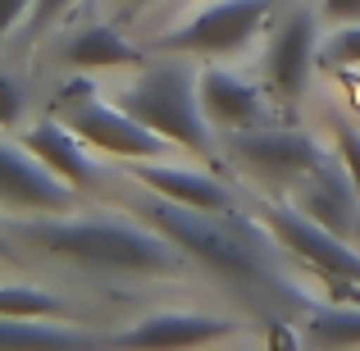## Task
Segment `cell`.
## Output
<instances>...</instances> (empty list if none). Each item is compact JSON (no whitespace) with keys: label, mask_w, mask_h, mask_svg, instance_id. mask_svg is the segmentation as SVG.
Listing matches in <instances>:
<instances>
[{"label":"cell","mask_w":360,"mask_h":351,"mask_svg":"<svg viewBox=\"0 0 360 351\" xmlns=\"http://www.w3.org/2000/svg\"><path fill=\"white\" fill-rule=\"evenodd\" d=\"M137 219H146L150 229H160L165 237H174L196 264H205L210 274L251 288L264 301H301V292L292 288V279L278 269V251L274 233H260L251 219H242L238 210H196V205L169 201V196L150 192L146 201L128 205Z\"/></svg>","instance_id":"6da1fadb"},{"label":"cell","mask_w":360,"mask_h":351,"mask_svg":"<svg viewBox=\"0 0 360 351\" xmlns=\"http://www.w3.org/2000/svg\"><path fill=\"white\" fill-rule=\"evenodd\" d=\"M9 237L110 274H183L187 251L146 219H5Z\"/></svg>","instance_id":"7a4b0ae2"},{"label":"cell","mask_w":360,"mask_h":351,"mask_svg":"<svg viewBox=\"0 0 360 351\" xmlns=\"http://www.w3.org/2000/svg\"><path fill=\"white\" fill-rule=\"evenodd\" d=\"M119 106L165 141H178L183 151L214 165V128L201 110V78L187 64H155L132 87L119 91Z\"/></svg>","instance_id":"3957f363"},{"label":"cell","mask_w":360,"mask_h":351,"mask_svg":"<svg viewBox=\"0 0 360 351\" xmlns=\"http://www.w3.org/2000/svg\"><path fill=\"white\" fill-rule=\"evenodd\" d=\"M51 115L60 123H69L87 146L105 151V155H123V160H155L165 151V137L150 132L146 123H137L123 106H105L96 96L87 78H73L55 91Z\"/></svg>","instance_id":"277c9868"},{"label":"cell","mask_w":360,"mask_h":351,"mask_svg":"<svg viewBox=\"0 0 360 351\" xmlns=\"http://www.w3.org/2000/svg\"><path fill=\"white\" fill-rule=\"evenodd\" d=\"M260 224L278 237L283 251L297 255L301 264H310L319 279H333L338 288H360V255L347 246L342 233L324 229V224H315L306 210L278 205V201L260 205Z\"/></svg>","instance_id":"5b68a950"},{"label":"cell","mask_w":360,"mask_h":351,"mask_svg":"<svg viewBox=\"0 0 360 351\" xmlns=\"http://www.w3.org/2000/svg\"><path fill=\"white\" fill-rule=\"evenodd\" d=\"M224 151H229L242 169H251L255 178H264V183H274V187H292V192H297V183L319 165V155H324V146H319L310 132L264 128V123L224 132Z\"/></svg>","instance_id":"8992f818"},{"label":"cell","mask_w":360,"mask_h":351,"mask_svg":"<svg viewBox=\"0 0 360 351\" xmlns=\"http://www.w3.org/2000/svg\"><path fill=\"white\" fill-rule=\"evenodd\" d=\"M274 0H214L205 5L192 23L174 27V32L160 37V51H174V55H205V60H224V55H238L246 51L260 23L269 18Z\"/></svg>","instance_id":"52a82bcc"},{"label":"cell","mask_w":360,"mask_h":351,"mask_svg":"<svg viewBox=\"0 0 360 351\" xmlns=\"http://www.w3.org/2000/svg\"><path fill=\"white\" fill-rule=\"evenodd\" d=\"M315 42H319V23L310 9H297L292 18H283L269 37L264 51V91L278 106H297L301 91L310 82V64H315Z\"/></svg>","instance_id":"ba28073f"},{"label":"cell","mask_w":360,"mask_h":351,"mask_svg":"<svg viewBox=\"0 0 360 351\" xmlns=\"http://www.w3.org/2000/svg\"><path fill=\"white\" fill-rule=\"evenodd\" d=\"M0 178H5V205L9 210H41V215H64L78 205V187L64 183L46 160H37L23 141H5L0 151Z\"/></svg>","instance_id":"9c48e42d"},{"label":"cell","mask_w":360,"mask_h":351,"mask_svg":"<svg viewBox=\"0 0 360 351\" xmlns=\"http://www.w3.org/2000/svg\"><path fill=\"white\" fill-rule=\"evenodd\" d=\"M292 196H297V210H306L324 229H333L342 237H352L360 229V192H356V178H352L342 155H328L324 151L319 165L301 178Z\"/></svg>","instance_id":"30bf717a"},{"label":"cell","mask_w":360,"mask_h":351,"mask_svg":"<svg viewBox=\"0 0 360 351\" xmlns=\"http://www.w3.org/2000/svg\"><path fill=\"white\" fill-rule=\"evenodd\" d=\"M238 319H219V315H196V310H160L146 315L141 324H132L128 333H119V347H201V343H219V338L238 333Z\"/></svg>","instance_id":"8fae6325"},{"label":"cell","mask_w":360,"mask_h":351,"mask_svg":"<svg viewBox=\"0 0 360 351\" xmlns=\"http://www.w3.org/2000/svg\"><path fill=\"white\" fill-rule=\"evenodd\" d=\"M18 141H23L37 160H46L64 183H73L78 192L101 187V169H96V160L87 155V141H82L69 123H60L55 115L46 119V123H32L27 132H18Z\"/></svg>","instance_id":"7c38bea8"},{"label":"cell","mask_w":360,"mask_h":351,"mask_svg":"<svg viewBox=\"0 0 360 351\" xmlns=\"http://www.w3.org/2000/svg\"><path fill=\"white\" fill-rule=\"evenodd\" d=\"M201 110L210 119L214 132H238V128H255V123L269 119L264 96L238 73L224 69H205L201 73Z\"/></svg>","instance_id":"4fadbf2b"},{"label":"cell","mask_w":360,"mask_h":351,"mask_svg":"<svg viewBox=\"0 0 360 351\" xmlns=\"http://www.w3.org/2000/svg\"><path fill=\"white\" fill-rule=\"evenodd\" d=\"M146 192H160L169 201L196 205V210H238L233 205V192L210 174H196V169H174V165H155V160H137L128 169Z\"/></svg>","instance_id":"5bb4252c"},{"label":"cell","mask_w":360,"mask_h":351,"mask_svg":"<svg viewBox=\"0 0 360 351\" xmlns=\"http://www.w3.org/2000/svg\"><path fill=\"white\" fill-rule=\"evenodd\" d=\"M64 60L73 69H132V64H146L137 46H128L110 23H91L82 37H73L64 46Z\"/></svg>","instance_id":"9a60e30c"},{"label":"cell","mask_w":360,"mask_h":351,"mask_svg":"<svg viewBox=\"0 0 360 351\" xmlns=\"http://www.w3.org/2000/svg\"><path fill=\"white\" fill-rule=\"evenodd\" d=\"M306 343L315 347H356L360 343V306H319L306 315Z\"/></svg>","instance_id":"2e32d148"},{"label":"cell","mask_w":360,"mask_h":351,"mask_svg":"<svg viewBox=\"0 0 360 351\" xmlns=\"http://www.w3.org/2000/svg\"><path fill=\"white\" fill-rule=\"evenodd\" d=\"M0 310H5V319H23V315H37V319H64L69 315V306H64L60 297H51V292L41 288H23V283H9L5 297H0Z\"/></svg>","instance_id":"e0dca14e"},{"label":"cell","mask_w":360,"mask_h":351,"mask_svg":"<svg viewBox=\"0 0 360 351\" xmlns=\"http://www.w3.org/2000/svg\"><path fill=\"white\" fill-rule=\"evenodd\" d=\"M0 333L9 338V343H46V347H91L96 338L82 333V328H60V324H23V319H5L0 324Z\"/></svg>","instance_id":"ac0fdd59"},{"label":"cell","mask_w":360,"mask_h":351,"mask_svg":"<svg viewBox=\"0 0 360 351\" xmlns=\"http://www.w3.org/2000/svg\"><path fill=\"white\" fill-rule=\"evenodd\" d=\"M324 64H333V69H356L360 64V27H342V32L324 46Z\"/></svg>","instance_id":"d6986e66"},{"label":"cell","mask_w":360,"mask_h":351,"mask_svg":"<svg viewBox=\"0 0 360 351\" xmlns=\"http://www.w3.org/2000/svg\"><path fill=\"white\" fill-rule=\"evenodd\" d=\"M333 132H338V155L347 160V169L356 178V192H360V128H352L347 119H333Z\"/></svg>","instance_id":"ffe728a7"},{"label":"cell","mask_w":360,"mask_h":351,"mask_svg":"<svg viewBox=\"0 0 360 351\" xmlns=\"http://www.w3.org/2000/svg\"><path fill=\"white\" fill-rule=\"evenodd\" d=\"M78 0H37L32 5V14H27V27H23V37H37V32H46V27L55 23V18L64 14V9H73Z\"/></svg>","instance_id":"44dd1931"},{"label":"cell","mask_w":360,"mask_h":351,"mask_svg":"<svg viewBox=\"0 0 360 351\" xmlns=\"http://www.w3.org/2000/svg\"><path fill=\"white\" fill-rule=\"evenodd\" d=\"M18 106H23V91H18L14 78H5V82H0V119H5V128L18 123Z\"/></svg>","instance_id":"7402d4cb"},{"label":"cell","mask_w":360,"mask_h":351,"mask_svg":"<svg viewBox=\"0 0 360 351\" xmlns=\"http://www.w3.org/2000/svg\"><path fill=\"white\" fill-rule=\"evenodd\" d=\"M32 5H37V0H5V5H0V27L14 32V27L23 23V14H32Z\"/></svg>","instance_id":"603a6c76"},{"label":"cell","mask_w":360,"mask_h":351,"mask_svg":"<svg viewBox=\"0 0 360 351\" xmlns=\"http://www.w3.org/2000/svg\"><path fill=\"white\" fill-rule=\"evenodd\" d=\"M328 18H360V0H324Z\"/></svg>","instance_id":"cb8c5ba5"},{"label":"cell","mask_w":360,"mask_h":351,"mask_svg":"<svg viewBox=\"0 0 360 351\" xmlns=\"http://www.w3.org/2000/svg\"><path fill=\"white\" fill-rule=\"evenodd\" d=\"M115 5H123V9H141L146 0H115Z\"/></svg>","instance_id":"d4e9b609"}]
</instances>
